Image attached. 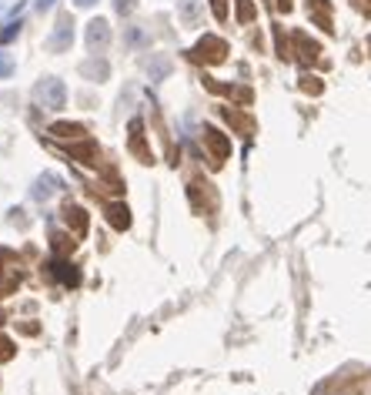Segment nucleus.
<instances>
[{
    "label": "nucleus",
    "instance_id": "obj_8",
    "mask_svg": "<svg viewBox=\"0 0 371 395\" xmlns=\"http://www.w3.org/2000/svg\"><path fill=\"white\" fill-rule=\"evenodd\" d=\"M111 221H114L117 228H127V225H131V218H127V208H111Z\"/></svg>",
    "mask_w": 371,
    "mask_h": 395
},
{
    "label": "nucleus",
    "instance_id": "obj_9",
    "mask_svg": "<svg viewBox=\"0 0 371 395\" xmlns=\"http://www.w3.org/2000/svg\"><path fill=\"white\" fill-rule=\"evenodd\" d=\"M238 17H241V21H251V17H254V7H251V0H238Z\"/></svg>",
    "mask_w": 371,
    "mask_h": 395
},
{
    "label": "nucleus",
    "instance_id": "obj_6",
    "mask_svg": "<svg viewBox=\"0 0 371 395\" xmlns=\"http://www.w3.org/2000/svg\"><path fill=\"white\" fill-rule=\"evenodd\" d=\"M54 191H57V178H54V174H47V178H41V181L34 185V198H37V201H47Z\"/></svg>",
    "mask_w": 371,
    "mask_h": 395
},
{
    "label": "nucleus",
    "instance_id": "obj_7",
    "mask_svg": "<svg viewBox=\"0 0 371 395\" xmlns=\"http://www.w3.org/2000/svg\"><path fill=\"white\" fill-rule=\"evenodd\" d=\"M168 71H171V64H168L164 57H154V64H150V80H161Z\"/></svg>",
    "mask_w": 371,
    "mask_h": 395
},
{
    "label": "nucleus",
    "instance_id": "obj_5",
    "mask_svg": "<svg viewBox=\"0 0 371 395\" xmlns=\"http://www.w3.org/2000/svg\"><path fill=\"white\" fill-rule=\"evenodd\" d=\"M80 74H84V78H94V80H104L107 78V60H87V64H80Z\"/></svg>",
    "mask_w": 371,
    "mask_h": 395
},
{
    "label": "nucleus",
    "instance_id": "obj_12",
    "mask_svg": "<svg viewBox=\"0 0 371 395\" xmlns=\"http://www.w3.org/2000/svg\"><path fill=\"white\" fill-rule=\"evenodd\" d=\"M211 10H214V17H227V3H224V0H211Z\"/></svg>",
    "mask_w": 371,
    "mask_h": 395
},
{
    "label": "nucleus",
    "instance_id": "obj_3",
    "mask_svg": "<svg viewBox=\"0 0 371 395\" xmlns=\"http://www.w3.org/2000/svg\"><path fill=\"white\" fill-rule=\"evenodd\" d=\"M107 41H111V27H107V21H91V24H87V44H91V47H104V44H107Z\"/></svg>",
    "mask_w": 371,
    "mask_h": 395
},
{
    "label": "nucleus",
    "instance_id": "obj_11",
    "mask_svg": "<svg viewBox=\"0 0 371 395\" xmlns=\"http://www.w3.org/2000/svg\"><path fill=\"white\" fill-rule=\"evenodd\" d=\"M10 71H14V60H10L7 54H0V78H7Z\"/></svg>",
    "mask_w": 371,
    "mask_h": 395
},
{
    "label": "nucleus",
    "instance_id": "obj_14",
    "mask_svg": "<svg viewBox=\"0 0 371 395\" xmlns=\"http://www.w3.org/2000/svg\"><path fill=\"white\" fill-rule=\"evenodd\" d=\"M98 0H77V7H94Z\"/></svg>",
    "mask_w": 371,
    "mask_h": 395
},
{
    "label": "nucleus",
    "instance_id": "obj_4",
    "mask_svg": "<svg viewBox=\"0 0 371 395\" xmlns=\"http://www.w3.org/2000/svg\"><path fill=\"white\" fill-rule=\"evenodd\" d=\"M198 57H207V60H221L224 57V44L218 37H204L198 44Z\"/></svg>",
    "mask_w": 371,
    "mask_h": 395
},
{
    "label": "nucleus",
    "instance_id": "obj_2",
    "mask_svg": "<svg viewBox=\"0 0 371 395\" xmlns=\"http://www.w3.org/2000/svg\"><path fill=\"white\" fill-rule=\"evenodd\" d=\"M71 41H74V21H71V14H60L57 24H54V30H50V37H47V51H54V54L67 51Z\"/></svg>",
    "mask_w": 371,
    "mask_h": 395
},
{
    "label": "nucleus",
    "instance_id": "obj_1",
    "mask_svg": "<svg viewBox=\"0 0 371 395\" xmlns=\"http://www.w3.org/2000/svg\"><path fill=\"white\" fill-rule=\"evenodd\" d=\"M34 98H37V104L44 107V111H60V107L67 104V87H64V80L44 78L34 87Z\"/></svg>",
    "mask_w": 371,
    "mask_h": 395
},
{
    "label": "nucleus",
    "instance_id": "obj_15",
    "mask_svg": "<svg viewBox=\"0 0 371 395\" xmlns=\"http://www.w3.org/2000/svg\"><path fill=\"white\" fill-rule=\"evenodd\" d=\"M50 3H54V0H37V7H41V10H44V7H50Z\"/></svg>",
    "mask_w": 371,
    "mask_h": 395
},
{
    "label": "nucleus",
    "instance_id": "obj_10",
    "mask_svg": "<svg viewBox=\"0 0 371 395\" xmlns=\"http://www.w3.org/2000/svg\"><path fill=\"white\" fill-rule=\"evenodd\" d=\"M54 134H60V137H74V134H80V128H77V124H57Z\"/></svg>",
    "mask_w": 371,
    "mask_h": 395
},
{
    "label": "nucleus",
    "instance_id": "obj_13",
    "mask_svg": "<svg viewBox=\"0 0 371 395\" xmlns=\"http://www.w3.org/2000/svg\"><path fill=\"white\" fill-rule=\"evenodd\" d=\"M131 7H134V0H117V10H121V14H127Z\"/></svg>",
    "mask_w": 371,
    "mask_h": 395
}]
</instances>
